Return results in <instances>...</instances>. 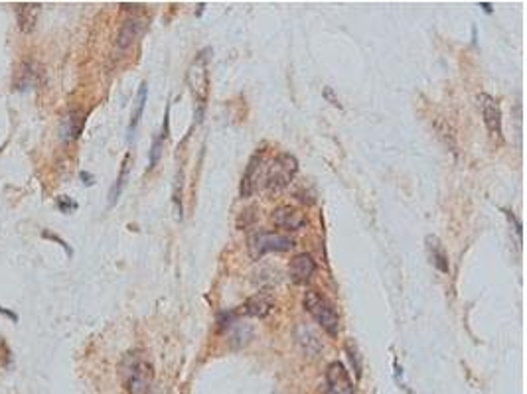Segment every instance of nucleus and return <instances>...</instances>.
Segmentation results:
<instances>
[{"mask_svg":"<svg viewBox=\"0 0 527 394\" xmlns=\"http://www.w3.org/2000/svg\"><path fill=\"white\" fill-rule=\"evenodd\" d=\"M271 221L275 223L276 227L285 229V231H299V229L306 225V215L297 207L281 205L271 213Z\"/></svg>","mask_w":527,"mask_h":394,"instance_id":"nucleus-8","label":"nucleus"},{"mask_svg":"<svg viewBox=\"0 0 527 394\" xmlns=\"http://www.w3.org/2000/svg\"><path fill=\"white\" fill-rule=\"evenodd\" d=\"M261 166H263V154L257 152V154L249 160L247 170H245V174H243V178H241V197H249L253 191H255V188H257V179H259V174H261Z\"/></svg>","mask_w":527,"mask_h":394,"instance_id":"nucleus-12","label":"nucleus"},{"mask_svg":"<svg viewBox=\"0 0 527 394\" xmlns=\"http://www.w3.org/2000/svg\"><path fill=\"white\" fill-rule=\"evenodd\" d=\"M275 308V299L271 298L269 294L259 292L251 298L247 299L239 310L235 311V315H249V318H267Z\"/></svg>","mask_w":527,"mask_h":394,"instance_id":"nucleus-9","label":"nucleus"},{"mask_svg":"<svg viewBox=\"0 0 527 394\" xmlns=\"http://www.w3.org/2000/svg\"><path fill=\"white\" fill-rule=\"evenodd\" d=\"M0 313H2V315H6V318H10V320H13L14 323L18 322V315H16V313H14V311L6 310V308H0Z\"/></svg>","mask_w":527,"mask_h":394,"instance_id":"nucleus-22","label":"nucleus"},{"mask_svg":"<svg viewBox=\"0 0 527 394\" xmlns=\"http://www.w3.org/2000/svg\"><path fill=\"white\" fill-rule=\"evenodd\" d=\"M292 247H294V240L275 231H257L247 240L249 256L253 261H261L269 252H287Z\"/></svg>","mask_w":527,"mask_h":394,"instance_id":"nucleus-5","label":"nucleus"},{"mask_svg":"<svg viewBox=\"0 0 527 394\" xmlns=\"http://www.w3.org/2000/svg\"><path fill=\"white\" fill-rule=\"evenodd\" d=\"M210 49H202L196 60L192 61L190 69H188V85H190V91H192L194 99L198 103V113L196 117L198 120H202V115H204L205 103H207V93H210V72H207V61H210Z\"/></svg>","mask_w":527,"mask_h":394,"instance_id":"nucleus-4","label":"nucleus"},{"mask_svg":"<svg viewBox=\"0 0 527 394\" xmlns=\"http://www.w3.org/2000/svg\"><path fill=\"white\" fill-rule=\"evenodd\" d=\"M79 176H81V179H84V183H85V186H91V183H93V178H91V176H89V174H87V172H81V174H79Z\"/></svg>","mask_w":527,"mask_h":394,"instance_id":"nucleus-23","label":"nucleus"},{"mask_svg":"<svg viewBox=\"0 0 527 394\" xmlns=\"http://www.w3.org/2000/svg\"><path fill=\"white\" fill-rule=\"evenodd\" d=\"M347 355H349V361H352V365H354V370H356V377L360 379L361 377V363H360V355H358V349H356V343H347L346 345Z\"/></svg>","mask_w":527,"mask_h":394,"instance_id":"nucleus-19","label":"nucleus"},{"mask_svg":"<svg viewBox=\"0 0 527 394\" xmlns=\"http://www.w3.org/2000/svg\"><path fill=\"white\" fill-rule=\"evenodd\" d=\"M127 172H129V154L125 156V162H123V167H120V174H119V178H117V183H115V186L111 188V191H109V205L117 204L120 191H123V188H125Z\"/></svg>","mask_w":527,"mask_h":394,"instance_id":"nucleus-18","label":"nucleus"},{"mask_svg":"<svg viewBox=\"0 0 527 394\" xmlns=\"http://www.w3.org/2000/svg\"><path fill=\"white\" fill-rule=\"evenodd\" d=\"M58 209L60 211H63V213H72V211H75L77 209V204L75 202H72L68 195H61V197H58Z\"/></svg>","mask_w":527,"mask_h":394,"instance_id":"nucleus-20","label":"nucleus"},{"mask_svg":"<svg viewBox=\"0 0 527 394\" xmlns=\"http://www.w3.org/2000/svg\"><path fill=\"white\" fill-rule=\"evenodd\" d=\"M40 4L38 2H20L14 6V13H16V20H18V26L20 30L28 34L36 28L38 22V14H40Z\"/></svg>","mask_w":527,"mask_h":394,"instance_id":"nucleus-13","label":"nucleus"},{"mask_svg":"<svg viewBox=\"0 0 527 394\" xmlns=\"http://www.w3.org/2000/svg\"><path fill=\"white\" fill-rule=\"evenodd\" d=\"M425 247H427V254H429V261H431L432 266L439 272L448 274L450 272V263H448V252L444 249L443 240L439 239L436 235H427Z\"/></svg>","mask_w":527,"mask_h":394,"instance_id":"nucleus-11","label":"nucleus"},{"mask_svg":"<svg viewBox=\"0 0 527 394\" xmlns=\"http://www.w3.org/2000/svg\"><path fill=\"white\" fill-rule=\"evenodd\" d=\"M478 107L482 110V119L484 124L490 132L494 140L502 142L503 140V126H502V108L498 105V101L488 93H480L478 95Z\"/></svg>","mask_w":527,"mask_h":394,"instance_id":"nucleus-6","label":"nucleus"},{"mask_svg":"<svg viewBox=\"0 0 527 394\" xmlns=\"http://www.w3.org/2000/svg\"><path fill=\"white\" fill-rule=\"evenodd\" d=\"M299 174V160L288 152L276 154L265 172V190L269 193H278L287 190Z\"/></svg>","mask_w":527,"mask_h":394,"instance_id":"nucleus-3","label":"nucleus"},{"mask_svg":"<svg viewBox=\"0 0 527 394\" xmlns=\"http://www.w3.org/2000/svg\"><path fill=\"white\" fill-rule=\"evenodd\" d=\"M143 32L144 20H141V18H129L125 24L120 26L119 36H117V46H119V49L131 48Z\"/></svg>","mask_w":527,"mask_h":394,"instance_id":"nucleus-14","label":"nucleus"},{"mask_svg":"<svg viewBox=\"0 0 527 394\" xmlns=\"http://www.w3.org/2000/svg\"><path fill=\"white\" fill-rule=\"evenodd\" d=\"M297 339H299V343L308 355H316V353L322 349V343H320L318 335L314 334L310 327H306V325H299V329H297Z\"/></svg>","mask_w":527,"mask_h":394,"instance_id":"nucleus-16","label":"nucleus"},{"mask_svg":"<svg viewBox=\"0 0 527 394\" xmlns=\"http://www.w3.org/2000/svg\"><path fill=\"white\" fill-rule=\"evenodd\" d=\"M480 6H482V8H484L488 14L491 13V4H488V2H480Z\"/></svg>","mask_w":527,"mask_h":394,"instance_id":"nucleus-24","label":"nucleus"},{"mask_svg":"<svg viewBox=\"0 0 527 394\" xmlns=\"http://www.w3.org/2000/svg\"><path fill=\"white\" fill-rule=\"evenodd\" d=\"M302 304H304V310L308 311L312 318L322 325V329L330 337H336V335L340 334V315L336 311L334 304L326 298L322 292H318L314 288L306 290L304 298H302Z\"/></svg>","mask_w":527,"mask_h":394,"instance_id":"nucleus-2","label":"nucleus"},{"mask_svg":"<svg viewBox=\"0 0 527 394\" xmlns=\"http://www.w3.org/2000/svg\"><path fill=\"white\" fill-rule=\"evenodd\" d=\"M84 113L72 110V113L63 119V122H61V140H63V142L75 140V138L81 134V131H84Z\"/></svg>","mask_w":527,"mask_h":394,"instance_id":"nucleus-15","label":"nucleus"},{"mask_svg":"<svg viewBox=\"0 0 527 394\" xmlns=\"http://www.w3.org/2000/svg\"><path fill=\"white\" fill-rule=\"evenodd\" d=\"M120 379L129 394H150L155 386V369L144 351H129L119 365Z\"/></svg>","mask_w":527,"mask_h":394,"instance_id":"nucleus-1","label":"nucleus"},{"mask_svg":"<svg viewBox=\"0 0 527 394\" xmlns=\"http://www.w3.org/2000/svg\"><path fill=\"white\" fill-rule=\"evenodd\" d=\"M162 138H156L155 144H152V150H150V167L156 166L158 158H160V152H162Z\"/></svg>","mask_w":527,"mask_h":394,"instance_id":"nucleus-21","label":"nucleus"},{"mask_svg":"<svg viewBox=\"0 0 527 394\" xmlns=\"http://www.w3.org/2000/svg\"><path fill=\"white\" fill-rule=\"evenodd\" d=\"M326 394H356L354 381L340 361L330 363L326 369Z\"/></svg>","mask_w":527,"mask_h":394,"instance_id":"nucleus-7","label":"nucleus"},{"mask_svg":"<svg viewBox=\"0 0 527 394\" xmlns=\"http://www.w3.org/2000/svg\"><path fill=\"white\" fill-rule=\"evenodd\" d=\"M314 272H316V263L308 252H300L288 264V274L297 284H306Z\"/></svg>","mask_w":527,"mask_h":394,"instance_id":"nucleus-10","label":"nucleus"},{"mask_svg":"<svg viewBox=\"0 0 527 394\" xmlns=\"http://www.w3.org/2000/svg\"><path fill=\"white\" fill-rule=\"evenodd\" d=\"M146 95H148V87L146 83L141 85V89H139V95H136V105H134V110H132L131 115V124H129V134L132 136V132L136 131V126H139V122H141V117H143V110L144 105H146Z\"/></svg>","mask_w":527,"mask_h":394,"instance_id":"nucleus-17","label":"nucleus"}]
</instances>
